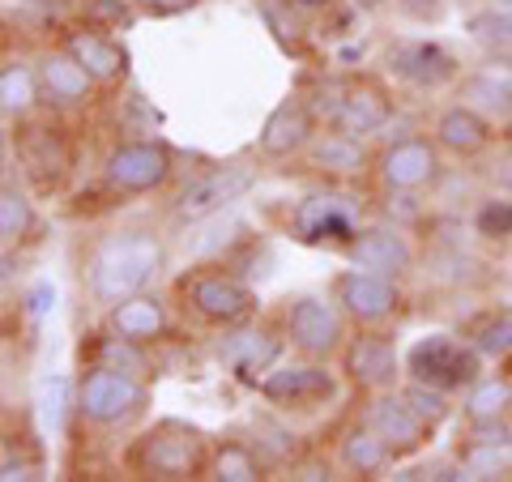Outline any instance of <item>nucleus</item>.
Here are the masks:
<instances>
[{
  "label": "nucleus",
  "mask_w": 512,
  "mask_h": 482,
  "mask_svg": "<svg viewBox=\"0 0 512 482\" xmlns=\"http://www.w3.org/2000/svg\"><path fill=\"white\" fill-rule=\"evenodd\" d=\"M342 372L363 393H389L397 389L406 363L397 355V342L384 329H359L342 346Z\"/></svg>",
  "instance_id": "nucleus-10"
},
{
  "label": "nucleus",
  "mask_w": 512,
  "mask_h": 482,
  "mask_svg": "<svg viewBox=\"0 0 512 482\" xmlns=\"http://www.w3.org/2000/svg\"><path fill=\"white\" fill-rule=\"evenodd\" d=\"M393 448L384 444L367 423H355L338 444V465L350 478H384L393 470Z\"/></svg>",
  "instance_id": "nucleus-27"
},
{
  "label": "nucleus",
  "mask_w": 512,
  "mask_h": 482,
  "mask_svg": "<svg viewBox=\"0 0 512 482\" xmlns=\"http://www.w3.org/2000/svg\"><path fill=\"white\" fill-rule=\"evenodd\" d=\"M82 363H99V367H116V372L128 376H141L150 380L154 376V363H150V350L124 337L116 329H103V333H90V342H82Z\"/></svg>",
  "instance_id": "nucleus-26"
},
{
  "label": "nucleus",
  "mask_w": 512,
  "mask_h": 482,
  "mask_svg": "<svg viewBox=\"0 0 512 482\" xmlns=\"http://www.w3.org/2000/svg\"><path fill=\"white\" fill-rule=\"evenodd\" d=\"M295 13H320V9H329L333 0H291Z\"/></svg>",
  "instance_id": "nucleus-45"
},
{
  "label": "nucleus",
  "mask_w": 512,
  "mask_h": 482,
  "mask_svg": "<svg viewBox=\"0 0 512 482\" xmlns=\"http://www.w3.org/2000/svg\"><path fill=\"white\" fill-rule=\"evenodd\" d=\"M291 227L303 244H350V239L359 235L355 227V205H346L342 197H333V192H312V197H303L291 214Z\"/></svg>",
  "instance_id": "nucleus-16"
},
{
  "label": "nucleus",
  "mask_w": 512,
  "mask_h": 482,
  "mask_svg": "<svg viewBox=\"0 0 512 482\" xmlns=\"http://www.w3.org/2000/svg\"><path fill=\"white\" fill-rule=\"evenodd\" d=\"M52 308H56L52 282H35V286H30V291H26V316H30V320H43Z\"/></svg>",
  "instance_id": "nucleus-41"
},
{
  "label": "nucleus",
  "mask_w": 512,
  "mask_h": 482,
  "mask_svg": "<svg viewBox=\"0 0 512 482\" xmlns=\"http://www.w3.org/2000/svg\"><path fill=\"white\" fill-rule=\"evenodd\" d=\"M30 231H35V205L18 184L5 180V188H0V244L18 248L30 239Z\"/></svg>",
  "instance_id": "nucleus-33"
},
{
  "label": "nucleus",
  "mask_w": 512,
  "mask_h": 482,
  "mask_svg": "<svg viewBox=\"0 0 512 482\" xmlns=\"http://www.w3.org/2000/svg\"><path fill=\"white\" fill-rule=\"evenodd\" d=\"M389 120H393L389 90H384L380 82H372V77H355V82L342 86V99H338V107H333L329 128L350 133V137H372Z\"/></svg>",
  "instance_id": "nucleus-17"
},
{
  "label": "nucleus",
  "mask_w": 512,
  "mask_h": 482,
  "mask_svg": "<svg viewBox=\"0 0 512 482\" xmlns=\"http://www.w3.org/2000/svg\"><path fill=\"white\" fill-rule=\"evenodd\" d=\"M461 419L483 423V419H512V376H478L466 397H461Z\"/></svg>",
  "instance_id": "nucleus-29"
},
{
  "label": "nucleus",
  "mask_w": 512,
  "mask_h": 482,
  "mask_svg": "<svg viewBox=\"0 0 512 482\" xmlns=\"http://www.w3.org/2000/svg\"><path fill=\"white\" fill-rule=\"evenodd\" d=\"M393 5L402 9L410 22H440L444 9H448V0H393Z\"/></svg>",
  "instance_id": "nucleus-40"
},
{
  "label": "nucleus",
  "mask_w": 512,
  "mask_h": 482,
  "mask_svg": "<svg viewBox=\"0 0 512 482\" xmlns=\"http://www.w3.org/2000/svg\"><path fill=\"white\" fill-rule=\"evenodd\" d=\"M346 261L355 269H367V273L402 278V273L414 269V244L397 227H363L346 244Z\"/></svg>",
  "instance_id": "nucleus-20"
},
{
  "label": "nucleus",
  "mask_w": 512,
  "mask_h": 482,
  "mask_svg": "<svg viewBox=\"0 0 512 482\" xmlns=\"http://www.w3.org/2000/svg\"><path fill=\"white\" fill-rule=\"evenodd\" d=\"M64 52H69L82 69L94 77L99 86H116V82H124V73H128V52L120 47V39H111V35H103V30H69L64 35Z\"/></svg>",
  "instance_id": "nucleus-23"
},
{
  "label": "nucleus",
  "mask_w": 512,
  "mask_h": 482,
  "mask_svg": "<svg viewBox=\"0 0 512 482\" xmlns=\"http://www.w3.org/2000/svg\"><path fill=\"white\" fill-rule=\"evenodd\" d=\"M457 461L470 482L512 478V444H487V440H461Z\"/></svg>",
  "instance_id": "nucleus-32"
},
{
  "label": "nucleus",
  "mask_w": 512,
  "mask_h": 482,
  "mask_svg": "<svg viewBox=\"0 0 512 482\" xmlns=\"http://www.w3.org/2000/svg\"><path fill=\"white\" fill-rule=\"evenodd\" d=\"M269 470V461L261 457L256 444L244 440H222L210 448V465H205V478L214 482H261Z\"/></svg>",
  "instance_id": "nucleus-28"
},
{
  "label": "nucleus",
  "mask_w": 512,
  "mask_h": 482,
  "mask_svg": "<svg viewBox=\"0 0 512 482\" xmlns=\"http://www.w3.org/2000/svg\"><path fill=\"white\" fill-rule=\"evenodd\" d=\"M167 252L163 239L150 231H116L94 244L86 256V295L99 308H116V303L141 295L158 278Z\"/></svg>",
  "instance_id": "nucleus-1"
},
{
  "label": "nucleus",
  "mask_w": 512,
  "mask_h": 482,
  "mask_svg": "<svg viewBox=\"0 0 512 482\" xmlns=\"http://www.w3.org/2000/svg\"><path fill=\"white\" fill-rule=\"evenodd\" d=\"M282 346H286V337H278L269 325H231V333L218 346V359L231 367V376L239 384L256 389L278 367Z\"/></svg>",
  "instance_id": "nucleus-15"
},
{
  "label": "nucleus",
  "mask_w": 512,
  "mask_h": 482,
  "mask_svg": "<svg viewBox=\"0 0 512 482\" xmlns=\"http://www.w3.org/2000/svg\"><path fill=\"white\" fill-rule=\"evenodd\" d=\"M175 175V154L163 141H120L103 158V184L116 197H150V192L167 188Z\"/></svg>",
  "instance_id": "nucleus-5"
},
{
  "label": "nucleus",
  "mask_w": 512,
  "mask_h": 482,
  "mask_svg": "<svg viewBox=\"0 0 512 482\" xmlns=\"http://www.w3.org/2000/svg\"><path fill=\"white\" fill-rule=\"evenodd\" d=\"M470 35L478 43H487L495 47V52H504V47H512V13L508 9H483V13H474L470 18Z\"/></svg>",
  "instance_id": "nucleus-38"
},
{
  "label": "nucleus",
  "mask_w": 512,
  "mask_h": 482,
  "mask_svg": "<svg viewBox=\"0 0 512 482\" xmlns=\"http://www.w3.org/2000/svg\"><path fill=\"white\" fill-rule=\"evenodd\" d=\"M376 180L384 192H423L440 180L436 137H397L376 154Z\"/></svg>",
  "instance_id": "nucleus-12"
},
{
  "label": "nucleus",
  "mask_w": 512,
  "mask_h": 482,
  "mask_svg": "<svg viewBox=\"0 0 512 482\" xmlns=\"http://www.w3.org/2000/svg\"><path fill=\"white\" fill-rule=\"evenodd\" d=\"M389 73L397 77V82H406L414 90H440L448 82H457L461 64L457 56L448 52V47L440 43H397L389 52Z\"/></svg>",
  "instance_id": "nucleus-19"
},
{
  "label": "nucleus",
  "mask_w": 512,
  "mask_h": 482,
  "mask_svg": "<svg viewBox=\"0 0 512 482\" xmlns=\"http://www.w3.org/2000/svg\"><path fill=\"white\" fill-rule=\"evenodd\" d=\"M256 393L278 410H316V406H325V401L338 397V376L325 367V359L282 363L256 384Z\"/></svg>",
  "instance_id": "nucleus-11"
},
{
  "label": "nucleus",
  "mask_w": 512,
  "mask_h": 482,
  "mask_svg": "<svg viewBox=\"0 0 512 482\" xmlns=\"http://www.w3.org/2000/svg\"><path fill=\"white\" fill-rule=\"evenodd\" d=\"M180 295H184V308L205 320V325H218V329H231V325H244V320L256 312V295L244 278H235L227 269H197L180 282Z\"/></svg>",
  "instance_id": "nucleus-6"
},
{
  "label": "nucleus",
  "mask_w": 512,
  "mask_h": 482,
  "mask_svg": "<svg viewBox=\"0 0 512 482\" xmlns=\"http://www.w3.org/2000/svg\"><path fill=\"white\" fill-rule=\"evenodd\" d=\"M291 478H299V482H329L333 470H329V461H295Z\"/></svg>",
  "instance_id": "nucleus-44"
},
{
  "label": "nucleus",
  "mask_w": 512,
  "mask_h": 482,
  "mask_svg": "<svg viewBox=\"0 0 512 482\" xmlns=\"http://www.w3.org/2000/svg\"><path fill=\"white\" fill-rule=\"evenodd\" d=\"M355 5H359V9H380L384 0H355Z\"/></svg>",
  "instance_id": "nucleus-46"
},
{
  "label": "nucleus",
  "mask_w": 512,
  "mask_h": 482,
  "mask_svg": "<svg viewBox=\"0 0 512 482\" xmlns=\"http://www.w3.org/2000/svg\"><path fill=\"white\" fill-rule=\"evenodd\" d=\"M303 154H308V167H312V171L338 175V180H350V175H363L367 167H376V158L367 154L363 137L338 133V128H329V133H316L312 146L303 150Z\"/></svg>",
  "instance_id": "nucleus-24"
},
{
  "label": "nucleus",
  "mask_w": 512,
  "mask_h": 482,
  "mask_svg": "<svg viewBox=\"0 0 512 482\" xmlns=\"http://www.w3.org/2000/svg\"><path fill=\"white\" fill-rule=\"evenodd\" d=\"M333 299H338V308L346 312L350 325H359V329H384L402 312V286H397V278L367 273L355 265L333 278Z\"/></svg>",
  "instance_id": "nucleus-8"
},
{
  "label": "nucleus",
  "mask_w": 512,
  "mask_h": 482,
  "mask_svg": "<svg viewBox=\"0 0 512 482\" xmlns=\"http://www.w3.org/2000/svg\"><path fill=\"white\" fill-rule=\"evenodd\" d=\"M39 90H43V103L47 107H60V111H73V107H90V99H94V77L77 64L69 52H47V56H39Z\"/></svg>",
  "instance_id": "nucleus-21"
},
{
  "label": "nucleus",
  "mask_w": 512,
  "mask_h": 482,
  "mask_svg": "<svg viewBox=\"0 0 512 482\" xmlns=\"http://www.w3.org/2000/svg\"><path fill=\"white\" fill-rule=\"evenodd\" d=\"M0 478H5V482L39 478V465H35V461H26V457H13V448H5V461H0Z\"/></svg>",
  "instance_id": "nucleus-42"
},
{
  "label": "nucleus",
  "mask_w": 512,
  "mask_h": 482,
  "mask_svg": "<svg viewBox=\"0 0 512 482\" xmlns=\"http://www.w3.org/2000/svg\"><path fill=\"white\" fill-rule=\"evenodd\" d=\"M39 99V69H30L26 60H5V69H0V111H5V120H26Z\"/></svg>",
  "instance_id": "nucleus-30"
},
{
  "label": "nucleus",
  "mask_w": 512,
  "mask_h": 482,
  "mask_svg": "<svg viewBox=\"0 0 512 482\" xmlns=\"http://www.w3.org/2000/svg\"><path fill=\"white\" fill-rule=\"evenodd\" d=\"M474 346L487 359H508L512 355V308H500L495 316H487L474 333Z\"/></svg>",
  "instance_id": "nucleus-37"
},
{
  "label": "nucleus",
  "mask_w": 512,
  "mask_h": 482,
  "mask_svg": "<svg viewBox=\"0 0 512 482\" xmlns=\"http://www.w3.org/2000/svg\"><path fill=\"white\" fill-rule=\"evenodd\" d=\"M346 312L338 299L325 295H299L286 308V342H291L303 359H333L346 346Z\"/></svg>",
  "instance_id": "nucleus-7"
},
{
  "label": "nucleus",
  "mask_w": 512,
  "mask_h": 482,
  "mask_svg": "<svg viewBox=\"0 0 512 482\" xmlns=\"http://www.w3.org/2000/svg\"><path fill=\"white\" fill-rule=\"evenodd\" d=\"M483 350L474 342H457L453 333H427L406 350V376L436 384V389H470L483 376Z\"/></svg>",
  "instance_id": "nucleus-4"
},
{
  "label": "nucleus",
  "mask_w": 512,
  "mask_h": 482,
  "mask_svg": "<svg viewBox=\"0 0 512 482\" xmlns=\"http://www.w3.org/2000/svg\"><path fill=\"white\" fill-rule=\"evenodd\" d=\"M431 137H436V146L444 154H453V158H478L487 146H491V120L483 116L478 107L470 103H453V107H444L436 124H431Z\"/></svg>",
  "instance_id": "nucleus-22"
},
{
  "label": "nucleus",
  "mask_w": 512,
  "mask_h": 482,
  "mask_svg": "<svg viewBox=\"0 0 512 482\" xmlns=\"http://www.w3.org/2000/svg\"><path fill=\"white\" fill-rule=\"evenodd\" d=\"M363 423L372 427L376 436L393 448V457H397V461H406V457H414V453H423L427 440H431V431H436V427H431L423 414L414 410L397 389L376 393L372 401H367Z\"/></svg>",
  "instance_id": "nucleus-13"
},
{
  "label": "nucleus",
  "mask_w": 512,
  "mask_h": 482,
  "mask_svg": "<svg viewBox=\"0 0 512 482\" xmlns=\"http://www.w3.org/2000/svg\"><path fill=\"white\" fill-rule=\"evenodd\" d=\"M474 227H478V235L508 239L512 235V201H487L483 210L474 214Z\"/></svg>",
  "instance_id": "nucleus-39"
},
{
  "label": "nucleus",
  "mask_w": 512,
  "mask_h": 482,
  "mask_svg": "<svg viewBox=\"0 0 512 482\" xmlns=\"http://www.w3.org/2000/svg\"><path fill=\"white\" fill-rule=\"evenodd\" d=\"M508 376H512V355H508Z\"/></svg>",
  "instance_id": "nucleus-49"
},
{
  "label": "nucleus",
  "mask_w": 512,
  "mask_h": 482,
  "mask_svg": "<svg viewBox=\"0 0 512 482\" xmlns=\"http://www.w3.org/2000/svg\"><path fill=\"white\" fill-rule=\"evenodd\" d=\"M256 448L269 465H295L299 461V436L286 431L282 423H269V419H256Z\"/></svg>",
  "instance_id": "nucleus-35"
},
{
  "label": "nucleus",
  "mask_w": 512,
  "mask_h": 482,
  "mask_svg": "<svg viewBox=\"0 0 512 482\" xmlns=\"http://www.w3.org/2000/svg\"><path fill=\"white\" fill-rule=\"evenodd\" d=\"M316 137V111L308 99H282L274 111L265 116L261 133H256V150L265 158H295L312 146Z\"/></svg>",
  "instance_id": "nucleus-18"
},
{
  "label": "nucleus",
  "mask_w": 512,
  "mask_h": 482,
  "mask_svg": "<svg viewBox=\"0 0 512 482\" xmlns=\"http://www.w3.org/2000/svg\"><path fill=\"white\" fill-rule=\"evenodd\" d=\"M252 188H256V167L252 163H244V158H235V163H218L205 175H197V180L175 197L171 214H175V222H205V218H214L218 210H227L231 201L248 197Z\"/></svg>",
  "instance_id": "nucleus-9"
},
{
  "label": "nucleus",
  "mask_w": 512,
  "mask_h": 482,
  "mask_svg": "<svg viewBox=\"0 0 512 482\" xmlns=\"http://www.w3.org/2000/svg\"><path fill=\"white\" fill-rule=\"evenodd\" d=\"M402 397L410 401L414 410L423 414V419H427L431 427H440V423L448 419V414H453V401H448V389H436V384H423V380H410V376H406Z\"/></svg>",
  "instance_id": "nucleus-36"
},
{
  "label": "nucleus",
  "mask_w": 512,
  "mask_h": 482,
  "mask_svg": "<svg viewBox=\"0 0 512 482\" xmlns=\"http://www.w3.org/2000/svg\"><path fill=\"white\" fill-rule=\"evenodd\" d=\"M491 5H495V9H508V13H512V0H491Z\"/></svg>",
  "instance_id": "nucleus-48"
},
{
  "label": "nucleus",
  "mask_w": 512,
  "mask_h": 482,
  "mask_svg": "<svg viewBox=\"0 0 512 482\" xmlns=\"http://www.w3.org/2000/svg\"><path fill=\"white\" fill-rule=\"evenodd\" d=\"M133 5H137L141 13H154V18H171V13L192 9L197 0H133Z\"/></svg>",
  "instance_id": "nucleus-43"
},
{
  "label": "nucleus",
  "mask_w": 512,
  "mask_h": 482,
  "mask_svg": "<svg viewBox=\"0 0 512 482\" xmlns=\"http://www.w3.org/2000/svg\"><path fill=\"white\" fill-rule=\"evenodd\" d=\"M504 141H508V146H512V116L504 120Z\"/></svg>",
  "instance_id": "nucleus-47"
},
{
  "label": "nucleus",
  "mask_w": 512,
  "mask_h": 482,
  "mask_svg": "<svg viewBox=\"0 0 512 482\" xmlns=\"http://www.w3.org/2000/svg\"><path fill=\"white\" fill-rule=\"evenodd\" d=\"M124 465L137 478H158V482H188V478H205V465H210V444L197 427L184 423H154L150 431H141L128 448Z\"/></svg>",
  "instance_id": "nucleus-2"
},
{
  "label": "nucleus",
  "mask_w": 512,
  "mask_h": 482,
  "mask_svg": "<svg viewBox=\"0 0 512 482\" xmlns=\"http://www.w3.org/2000/svg\"><path fill=\"white\" fill-rule=\"evenodd\" d=\"M107 329L133 337V342H141V346H154V342H163L167 329H171L167 303L158 295H150V291H141L133 299L116 303V308H107Z\"/></svg>",
  "instance_id": "nucleus-25"
},
{
  "label": "nucleus",
  "mask_w": 512,
  "mask_h": 482,
  "mask_svg": "<svg viewBox=\"0 0 512 482\" xmlns=\"http://www.w3.org/2000/svg\"><path fill=\"white\" fill-rule=\"evenodd\" d=\"M466 103L478 107L487 120H508L512 116V73L495 69H478L466 77Z\"/></svg>",
  "instance_id": "nucleus-31"
},
{
  "label": "nucleus",
  "mask_w": 512,
  "mask_h": 482,
  "mask_svg": "<svg viewBox=\"0 0 512 482\" xmlns=\"http://www.w3.org/2000/svg\"><path fill=\"white\" fill-rule=\"evenodd\" d=\"M69 414H77V384L69 376H43L39 384V419L52 436H64L69 427Z\"/></svg>",
  "instance_id": "nucleus-34"
},
{
  "label": "nucleus",
  "mask_w": 512,
  "mask_h": 482,
  "mask_svg": "<svg viewBox=\"0 0 512 482\" xmlns=\"http://www.w3.org/2000/svg\"><path fill=\"white\" fill-rule=\"evenodd\" d=\"M150 406V389L141 376L116 372V367L86 363L82 380H77V419L94 431H116L141 419Z\"/></svg>",
  "instance_id": "nucleus-3"
},
{
  "label": "nucleus",
  "mask_w": 512,
  "mask_h": 482,
  "mask_svg": "<svg viewBox=\"0 0 512 482\" xmlns=\"http://www.w3.org/2000/svg\"><path fill=\"white\" fill-rule=\"evenodd\" d=\"M18 163L26 180L35 184V192H60L73 171V146L60 128L30 124L18 133Z\"/></svg>",
  "instance_id": "nucleus-14"
}]
</instances>
